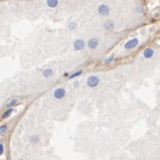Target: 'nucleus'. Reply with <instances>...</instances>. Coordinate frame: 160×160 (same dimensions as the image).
<instances>
[{"instance_id":"2eb2a0df","label":"nucleus","mask_w":160,"mask_h":160,"mask_svg":"<svg viewBox=\"0 0 160 160\" xmlns=\"http://www.w3.org/2000/svg\"><path fill=\"white\" fill-rule=\"evenodd\" d=\"M82 73V71H79V72H77V73H74L73 74V75H71V76H70V79L74 78V77H76V76H78V75H80V74H81Z\"/></svg>"},{"instance_id":"7ed1b4c3","label":"nucleus","mask_w":160,"mask_h":160,"mask_svg":"<svg viewBox=\"0 0 160 160\" xmlns=\"http://www.w3.org/2000/svg\"><path fill=\"white\" fill-rule=\"evenodd\" d=\"M139 43V40L137 39H131L130 41H128L126 44H125V48L127 49H131V48H133L134 47H136Z\"/></svg>"},{"instance_id":"9d476101","label":"nucleus","mask_w":160,"mask_h":160,"mask_svg":"<svg viewBox=\"0 0 160 160\" xmlns=\"http://www.w3.org/2000/svg\"><path fill=\"white\" fill-rule=\"evenodd\" d=\"M105 27H106V29H107V30H112L113 28H114V23L113 22L111 21H108L105 23Z\"/></svg>"},{"instance_id":"6e6552de","label":"nucleus","mask_w":160,"mask_h":160,"mask_svg":"<svg viewBox=\"0 0 160 160\" xmlns=\"http://www.w3.org/2000/svg\"><path fill=\"white\" fill-rule=\"evenodd\" d=\"M47 3H48V5L50 7H56L58 4V0H48Z\"/></svg>"},{"instance_id":"20e7f679","label":"nucleus","mask_w":160,"mask_h":160,"mask_svg":"<svg viewBox=\"0 0 160 160\" xmlns=\"http://www.w3.org/2000/svg\"><path fill=\"white\" fill-rule=\"evenodd\" d=\"M98 12H99V14L101 15L107 16L109 14V8L107 5H101L100 6H99V8H98Z\"/></svg>"},{"instance_id":"f03ea898","label":"nucleus","mask_w":160,"mask_h":160,"mask_svg":"<svg viewBox=\"0 0 160 160\" xmlns=\"http://www.w3.org/2000/svg\"><path fill=\"white\" fill-rule=\"evenodd\" d=\"M65 96V90L63 88H58L55 90L54 92V97L57 98V99H61Z\"/></svg>"},{"instance_id":"f8f14e48","label":"nucleus","mask_w":160,"mask_h":160,"mask_svg":"<svg viewBox=\"0 0 160 160\" xmlns=\"http://www.w3.org/2000/svg\"><path fill=\"white\" fill-rule=\"evenodd\" d=\"M17 102V99H15V98H14V99H12V100H10L9 102H8V104L5 105V107H10L11 106H13V105H15V103Z\"/></svg>"},{"instance_id":"1a4fd4ad","label":"nucleus","mask_w":160,"mask_h":160,"mask_svg":"<svg viewBox=\"0 0 160 160\" xmlns=\"http://www.w3.org/2000/svg\"><path fill=\"white\" fill-rule=\"evenodd\" d=\"M52 74H53V71L51 69H46L44 71V73H43V75H44V77H46V78H48V77H50Z\"/></svg>"},{"instance_id":"39448f33","label":"nucleus","mask_w":160,"mask_h":160,"mask_svg":"<svg viewBox=\"0 0 160 160\" xmlns=\"http://www.w3.org/2000/svg\"><path fill=\"white\" fill-rule=\"evenodd\" d=\"M74 48L76 50H82L84 48V41L82 39H77L74 42Z\"/></svg>"},{"instance_id":"dca6fc26","label":"nucleus","mask_w":160,"mask_h":160,"mask_svg":"<svg viewBox=\"0 0 160 160\" xmlns=\"http://www.w3.org/2000/svg\"><path fill=\"white\" fill-rule=\"evenodd\" d=\"M75 27H76V24H75L74 22H73V23H71V24L69 25V28H70V30H74Z\"/></svg>"},{"instance_id":"423d86ee","label":"nucleus","mask_w":160,"mask_h":160,"mask_svg":"<svg viewBox=\"0 0 160 160\" xmlns=\"http://www.w3.org/2000/svg\"><path fill=\"white\" fill-rule=\"evenodd\" d=\"M97 43H98L97 39L94 38V39H89V42H88V45H89V47L90 48H97Z\"/></svg>"},{"instance_id":"0eeeda50","label":"nucleus","mask_w":160,"mask_h":160,"mask_svg":"<svg viewBox=\"0 0 160 160\" xmlns=\"http://www.w3.org/2000/svg\"><path fill=\"white\" fill-rule=\"evenodd\" d=\"M154 55V51H153L152 48H147L143 52V56H144V57H146V58H150L151 56Z\"/></svg>"},{"instance_id":"f3484780","label":"nucleus","mask_w":160,"mask_h":160,"mask_svg":"<svg viewBox=\"0 0 160 160\" xmlns=\"http://www.w3.org/2000/svg\"><path fill=\"white\" fill-rule=\"evenodd\" d=\"M3 151H4V147H3V144H0V154H3Z\"/></svg>"},{"instance_id":"f257e3e1","label":"nucleus","mask_w":160,"mask_h":160,"mask_svg":"<svg viewBox=\"0 0 160 160\" xmlns=\"http://www.w3.org/2000/svg\"><path fill=\"white\" fill-rule=\"evenodd\" d=\"M98 83H99V79L97 78V76H94V75L89 77L88 81H87V84H88V86L90 87V88L97 87V86L98 85Z\"/></svg>"},{"instance_id":"4468645a","label":"nucleus","mask_w":160,"mask_h":160,"mask_svg":"<svg viewBox=\"0 0 160 160\" xmlns=\"http://www.w3.org/2000/svg\"><path fill=\"white\" fill-rule=\"evenodd\" d=\"M6 130H7V127L5 126V125H2L1 128H0V131H1V133H4V132H5Z\"/></svg>"},{"instance_id":"ddd939ff","label":"nucleus","mask_w":160,"mask_h":160,"mask_svg":"<svg viewBox=\"0 0 160 160\" xmlns=\"http://www.w3.org/2000/svg\"><path fill=\"white\" fill-rule=\"evenodd\" d=\"M114 60V56H110V57H108V58H107V59H105L104 61V63H106V64H107V63H111L112 61Z\"/></svg>"},{"instance_id":"9b49d317","label":"nucleus","mask_w":160,"mask_h":160,"mask_svg":"<svg viewBox=\"0 0 160 160\" xmlns=\"http://www.w3.org/2000/svg\"><path fill=\"white\" fill-rule=\"evenodd\" d=\"M13 110H14V109H12V108H10V109L6 110V111H5V113L4 115H3V118H6V117H8V116H11V114L13 113Z\"/></svg>"}]
</instances>
